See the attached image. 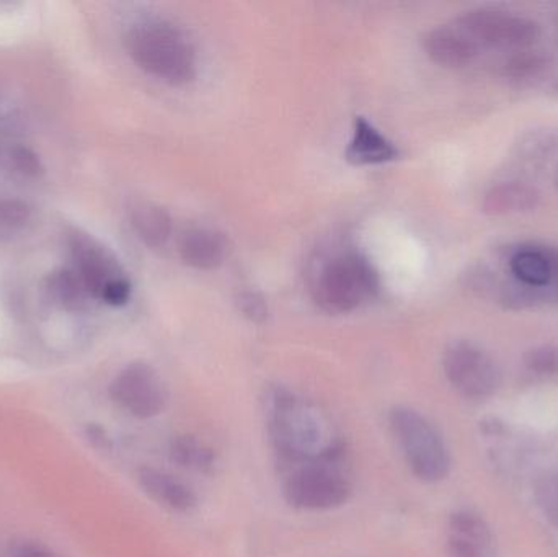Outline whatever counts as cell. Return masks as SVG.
I'll return each instance as SVG.
<instances>
[{"label": "cell", "mask_w": 558, "mask_h": 557, "mask_svg": "<svg viewBox=\"0 0 558 557\" xmlns=\"http://www.w3.org/2000/svg\"><path fill=\"white\" fill-rule=\"evenodd\" d=\"M446 378L464 398L485 399L500 386L501 375L490 355L469 342H456L446 350Z\"/></svg>", "instance_id": "52a82bcc"}, {"label": "cell", "mask_w": 558, "mask_h": 557, "mask_svg": "<svg viewBox=\"0 0 558 557\" xmlns=\"http://www.w3.org/2000/svg\"><path fill=\"white\" fill-rule=\"evenodd\" d=\"M389 422L410 470L418 480L436 483L448 476L451 467L448 448L420 412L397 405L390 411Z\"/></svg>", "instance_id": "277c9868"}, {"label": "cell", "mask_w": 558, "mask_h": 557, "mask_svg": "<svg viewBox=\"0 0 558 557\" xmlns=\"http://www.w3.org/2000/svg\"><path fill=\"white\" fill-rule=\"evenodd\" d=\"M426 55L445 68H464L477 58L481 46L458 25L439 26L426 35Z\"/></svg>", "instance_id": "30bf717a"}, {"label": "cell", "mask_w": 558, "mask_h": 557, "mask_svg": "<svg viewBox=\"0 0 558 557\" xmlns=\"http://www.w3.org/2000/svg\"><path fill=\"white\" fill-rule=\"evenodd\" d=\"M536 500L544 517L558 530V473H547L537 481Z\"/></svg>", "instance_id": "d6986e66"}, {"label": "cell", "mask_w": 558, "mask_h": 557, "mask_svg": "<svg viewBox=\"0 0 558 557\" xmlns=\"http://www.w3.org/2000/svg\"><path fill=\"white\" fill-rule=\"evenodd\" d=\"M547 62L544 56L539 52L526 51L521 49L518 55L511 56L510 61L507 62V74L514 78H530L536 77L546 68Z\"/></svg>", "instance_id": "44dd1931"}, {"label": "cell", "mask_w": 558, "mask_h": 557, "mask_svg": "<svg viewBox=\"0 0 558 557\" xmlns=\"http://www.w3.org/2000/svg\"><path fill=\"white\" fill-rule=\"evenodd\" d=\"M239 306H241L242 313L255 323H262L267 317V304L260 294L252 293V291L242 293L239 298Z\"/></svg>", "instance_id": "cb8c5ba5"}, {"label": "cell", "mask_w": 558, "mask_h": 557, "mask_svg": "<svg viewBox=\"0 0 558 557\" xmlns=\"http://www.w3.org/2000/svg\"><path fill=\"white\" fill-rule=\"evenodd\" d=\"M451 530L452 535L472 540L478 545L487 546L490 543V533H488L487 526L477 516H472V513H454L451 517Z\"/></svg>", "instance_id": "ffe728a7"}, {"label": "cell", "mask_w": 558, "mask_h": 557, "mask_svg": "<svg viewBox=\"0 0 558 557\" xmlns=\"http://www.w3.org/2000/svg\"><path fill=\"white\" fill-rule=\"evenodd\" d=\"M170 458L173 463L186 470L211 473L216 464V455L208 445L192 435H180L170 444Z\"/></svg>", "instance_id": "e0dca14e"}, {"label": "cell", "mask_w": 558, "mask_h": 557, "mask_svg": "<svg viewBox=\"0 0 558 557\" xmlns=\"http://www.w3.org/2000/svg\"><path fill=\"white\" fill-rule=\"evenodd\" d=\"M268 422L275 447L284 460L302 464L324 457L333 444H322V427L314 411L292 392L275 388L268 396Z\"/></svg>", "instance_id": "3957f363"}, {"label": "cell", "mask_w": 558, "mask_h": 557, "mask_svg": "<svg viewBox=\"0 0 558 557\" xmlns=\"http://www.w3.org/2000/svg\"><path fill=\"white\" fill-rule=\"evenodd\" d=\"M484 548L485 546L458 535H452L448 542V553L451 557H482Z\"/></svg>", "instance_id": "d4e9b609"}, {"label": "cell", "mask_w": 558, "mask_h": 557, "mask_svg": "<svg viewBox=\"0 0 558 557\" xmlns=\"http://www.w3.org/2000/svg\"><path fill=\"white\" fill-rule=\"evenodd\" d=\"M126 48L147 74L169 84L192 82L198 69L195 48L185 35L162 20H146L128 32Z\"/></svg>", "instance_id": "6da1fadb"}, {"label": "cell", "mask_w": 558, "mask_h": 557, "mask_svg": "<svg viewBox=\"0 0 558 557\" xmlns=\"http://www.w3.org/2000/svg\"><path fill=\"white\" fill-rule=\"evenodd\" d=\"M110 395L118 405L137 419L156 417L167 402L159 375L146 363L126 366L111 383Z\"/></svg>", "instance_id": "9c48e42d"}, {"label": "cell", "mask_w": 558, "mask_h": 557, "mask_svg": "<svg viewBox=\"0 0 558 557\" xmlns=\"http://www.w3.org/2000/svg\"><path fill=\"white\" fill-rule=\"evenodd\" d=\"M344 156L354 166H377L397 159L399 149L366 118L357 117Z\"/></svg>", "instance_id": "8fae6325"}, {"label": "cell", "mask_w": 558, "mask_h": 557, "mask_svg": "<svg viewBox=\"0 0 558 557\" xmlns=\"http://www.w3.org/2000/svg\"><path fill=\"white\" fill-rule=\"evenodd\" d=\"M137 481L147 496L177 512H189L196 506V496L193 491L182 481L175 480L162 471L154 470V468H141Z\"/></svg>", "instance_id": "4fadbf2b"}, {"label": "cell", "mask_w": 558, "mask_h": 557, "mask_svg": "<svg viewBox=\"0 0 558 557\" xmlns=\"http://www.w3.org/2000/svg\"><path fill=\"white\" fill-rule=\"evenodd\" d=\"M29 208L19 199H0V234H12L25 228Z\"/></svg>", "instance_id": "7402d4cb"}, {"label": "cell", "mask_w": 558, "mask_h": 557, "mask_svg": "<svg viewBox=\"0 0 558 557\" xmlns=\"http://www.w3.org/2000/svg\"><path fill=\"white\" fill-rule=\"evenodd\" d=\"M74 274L88 296L110 306H123L131 298V283L117 257L90 235L74 234L71 239Z\"/></svg>", "instance_id": "8992f818"}, {"label": "cell", "mask_w": 558, "mask_h": 557, "mask_svg": "<svg viewBox=\"0 0 558 557\" xmlns=\"http://www.w3.org/2000/svg\"><path fill=\"white\" fill-rule=\"evenodd\" d=\"M179 252L190 267L211 270L225 261L226 244L213 229L190 228L180 235Z\"/></svg>", "instance_id": "7c38bea8"}, {"label": "cell", "mask_w": 558, "mask_h": 557, "mask_svg": "<svg viewBox=\"0 0 558 557\" xmlns=\"http://www.w3.org/2000/svg\"><path fill=\"white\" fill-rule=\"evenodd\" d=\"M544 251H546L547 257H549L550 267H553V281H550V293L554 294V298H558V249L546 247V245H544Z\"/></svg>", "instance_id": "484cf974"}, {"label": "cell", "mask_w": 558, "mask_h": 557, "mask_svg": "<svg viewBox=\"0 0 558 557\" xmlns=\"http://www.w3.org/2000/svg\"><path fill=\"white\" fill-rule=\"evenodd\" d=\"M539 203V193L524 183L508 182L494 186L484 199V211L492 216L531 211Z\"/></svg>", "instance_id": "9a60e30c"}, {"label": "cell", "mask_w": 558, "mask_h": 557, "mask_svg": "<svg viewBox=\"0 0 558 557\" xmlns=\"http://www.w3.org/2000/svg\"><path fill=\"white\" fill-rule=\"evenodd\" d=\"M511 271L517 281L534 290H549L553 267L544 245H524L514 252L510 261Z\"/></svg>", "instance_id": "5bb4252c"}, {"label": "cell", "mask_w": 558, "mask_h": 557, "mask_svg": "<svg viewBox=\"0 0 558 557\" xmlns=\"http://www.w3.org/2000/svg\"><path fill=\"white\" fill-rule=\"evenodd\" d=\"M87 435L97 447H105V444L108 441L107 435H105V432L101 431L98 425H90V427L87 428Z\"/></svg>", "instance_id": "4316f807"}, {"label": "cell", "mask_w": 558, "mask_h": 557, "mask_svg": "<svg viewBox=\"0 0 558 557\" xmlns=\"http://www.w3.org/2000/svg\"><path fill=\"white\" fill-rule=\"evenodd\" d=\"M527 370L539 376H558V349L553 346L537 347L526 355Z\"/></svg>", "instance_id": "603a6c76"}, {"label": "cell", "mask_w": 558, "mask_h": 557, "mask_svg": "<svg viewBox=\"0 0 558 557\" xmlns=\"http://www.w3.org/2000/svg\"><path fill=\"white\" fill-rule=\"evenodd\" d=\"M341 448L333 445L324 457L305 461L284 483V497L292 507L302 510H330L343 506L351 487L338 470Z\"/></svg>", "instance_id": "5b68a950"}, {"label": "cell", "mask_w": 558, "mask_h": 557, "mask_svg": "<svg viewBox=\"0 0 558 557\" xmlns=\"http://www.w3.org/2000/svg\"><path fill=\"white\" fill-rule=\"evenodd\" d=\"M379 291V277L360 252L331 255L320 265L312 281V293L322 310L331 314L350 313Z\"/></svg>", "instance_id": "7a4b0ae2"}, {"label": "cell", "mask_w": 558, "mask_h": 557, "mask_svg": "<svg viewBox=\"0 0 558 557\" xmlns=\"http://www.w3.org/2000/svg\"><path fill=\"white\" fill-rule=\"evenodd\" d=\"M131 225L137 238L149 247H162L172 234V221L160 206L137 203L130 211Z\"/></svg>", "instance_id": "2e32d148"}, {"label": "cell", "mask_w": 558, "mask_h": 557, "mask_svg": "<svg viewBox=\"0 0 558 557\" xmlns=\"http://www.w3.org/2000/svg\"><path fill=\"white\" fill-rule=\"evenodd\" d=\"M456 25L478 46L527 49L541 38V26L536 22L498 10H471L459 16Z\"/></svg>", "instance_id": "ba28073f"}, {"label": "cell", "mask_w": 558, "mask_h": 557, "mask_svg": "<svg viewBox=\"0 0 558 557\" xmlns=\"http://www.w3.org/2000/svg\"><path fill=\"white\" fill-rule=\"evenodd\" d=\"M19 557H49L48 553L43 552L38 548H26L20 553Z\"/></svg>", "instance_id": "83f0119b"}, {"label": "cell", "mask_w": 558, "mask_h": 557, "mask_svg": "<svg viewBox=\"0 0 558 557\" xmlns=\"http://www.w3.org/2000/svg\"><path fill=\"white\" fill-rule=\"evenodd\" d=\"M41 172V162L32 150L0 143V175L35 179Z\"/></svg>", "instance_id": "ac0fdd59"}, {"label": "cell", "mask_w": 558, "mask_h": 557, "mask_svg": "<svg viewBox=\"0 0 558 557\" xmlns=\"http://www.w3.org/2000/svg\"><path fill=\"white\" fill-rule=\"evenodd\" d=\"M556 185L558 186V166H557V170H556Z\"/></svg>", "instance_id": "f1b7e54d"}]
</instances>
